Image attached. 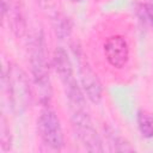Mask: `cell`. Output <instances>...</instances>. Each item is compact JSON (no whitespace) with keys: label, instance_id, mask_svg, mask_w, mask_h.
Returning a JSON list of instances; mask_svg holds the SVG:
<instances>
[{"label":"cell","instance_id":"12","mask_svg":"<svg viewBox=\"0 0 153 153\" xmlns=\"http://www.w3.org/2000/svg\"><path fill=\"white\" fill-rule=\"evenodd\" d=\"M143 13H145V17L147 18L148 23L153 27V2H146L143 5Z\"/></svg>","mask_w":153,"mask_h":153},{"label":"cell","instance_id":"9","mask_svg":"<svg viewBox=\"0 0 153 153\" xmlns=\"http://www.w3.org/2000/svg\"><path fill=\"white\" fill-rule=\"evenodd\" d=\"M137 128L141 135L146 139L153 137V116L146 110H139L136 115Z\"/></svg>","mask_w":153,"mask_h":153},{"label":"cell","instance_id":"3","mask_svg":"<svg viewBox=\"0 0 153 153\" xmlns=\"http://www.w3.org/2000/svg\"><path fill=\"white\" fill-rule=\"evenodd\" d=\"M12 108L16 112H23L32 100L31 86L26 74L16 65H8L5 76Z\"/></svg>","mask_w":153,"mask_h":153},{"label":"cell","instance_id":"1","mask_svg":"<svg viewBox=\"0 0 153 153\" xmlns=\"http://www.w3.org/2000/svg\"><path fill=\"white\" fill-rule=\"evenodd\" d=\"M30 65L33 84L42 105H48L51 98V82L45 54V44L42 33H37L30 44Z\"/></svg>","mask_w":153,"mask_h":153},{"label":"cell","instance_id":"11","mask_svg":"<svg viewBox=\"0 0 153 153\" xmlns=\"http://www.w3.org/2000/svg\"><path fill=\"white\" fill-rule=\"evenodd\" d=\"M109 145L112 147L114 151H117V152H131L134 151V148L129 145V142L127 140H124L123 137L118 136V135H115L114 133H111L109 135Z\"/></svg>","mask_w":153,"mask_h":153},{"label":"cell","instance_id":"6","mask_svg":"<svg viewBox=\"0 0 153 153\" xmlns=\"http://www.w3.org/2000/svg\"><path fill=\"white\" fill-rule=\"evenodd\" d=\"M108 62L115 68H122L129 60V45L124 37L120 35L110 36L103 45Z\"/></svg>","mask_w":153,"mask_h":153},{"label":"cell","instance_id":"14","mask_svg":"<svg viewBox=\"0 0 153 153\" xmlns=\"http://www.w3.org/2000/svg\"><path fill=\"white\" fill-rule=\"evenodd\" d=\"M69 1H72V2H80V1H82V0H69Z\"/></svg>","mask_w":153,"mask_h":153},{"label":"cell","instance_id":"2","mask_svg":"<svg viewBox=\"0 0 153 153\" xmlns=\"http://www.w3.org/2000/svg\"><path fill=\"white\" fill-rule=\"evenodd\" d=\"M53 65L55 67V71L63 85L65 92L68 97V100L71 103L72 109L76 108H85L86 100L82 94V91L80 86L78 85V81L73 73V67L71 63V60L66 53V50L62 47H57L53 55Z\"/></svg>","mask_w":153,"mask_h":153},{"label":"cell","instance_id":"10","mask_svg":"<svg viewBox=\"0 0 153 153\" xmlns=\"http://www.w3.org/2000/svg\"><path fill=\"white\" fill-rule=\"evenodd\" d=\"M53 26L59 39H65L69 37L72 31V24L66 16L56 12L53 17Z\"/></svg>","mask_w":153,"mask_h":153},{"label":"cell","instance_id":"7","mask_svg":"<svg viewBox=\"0 0 153 153\" xmlns=\"http://www.w3.org/2000/svg\"><path fill=\"white\" fill-rule=\"evenodd\" d=\"M79 75H80L81 87H82V91L85 92V96L92 103L98 104L103 97L102 84L97 74L94 73V71L87 63V61L82 60L81 57H79Z\"/></svg>","mask_w":153,"mask_h":153},{"label":"cell","instance_id":"13","mask_svg":"<svg viewBox=\"0 0 153 153\" xmlns=\"http://www.w3.org/2000/svg\"><path fill=\"white\" fill-rule=\"evenodd\" d=\"M37 1H39L41 5H43V6H48V7H49V6L51 5V1H53V0H37Z\"/></svg>","mask_w":153,"mask_h":153},{"label":"cell","instance_id":"5","mask_svg":"<svg viewBox=\"0 0 153 153\" xmlns=\"http://www.w3.org/2000/svg\"><path fill=\"white\" fill-rule=\"evenodd\" d=\"M38 134L47 146L53 149H61L65 145L63 130L56 112L48 105H43L37 120Z\"/></svg>","mask_w":153,"mask_h":153},{"label":"cell","instance_id":"8","mask_svg":"<svg viewBox=\"0 0 153 153\" xmlns=\"http://www.w3.org/2000/svg\"><path fill=\"white\" fill-rule=\"evenodd\" d=\"M7 13H8V18H10L8 22H10V25H11L14 35L17 37L23 36L25 32V20H24V17L22 14L20 8L16 4L14 5L11 4Z\"/></svg>","mask_w":153,"mask_h":153},{"label":"cell","instance_id":"4","mask_svg":"<svg viewBox=\"0 0 153 153\" xmlns=\"http://www.w3.org/2000/svg\"><path fill=\"white\" fill-rule=\"evenodd\" d=\"M72 128L80 143L90 152H103L102 140L85 108L72 109Z\"/></svg>","mask_w":153,"mask_h":153}]
</instances>
